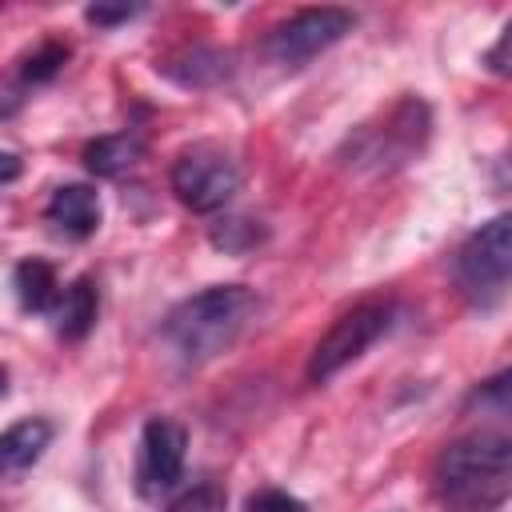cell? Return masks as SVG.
<instances>
[{
  "label": "cell",
  "instance_id": "cell-1",
  "mask_svg": "<svg viewBox=\"0 0 512 512\" xmlns=\"http://www.w3.org/2000/svg\"><path fill=\"white\" fill-rule=\"evenodd\" d=\"M432 488L448 512H496L512 492V440L480 428L444 444L432 468Z\"/></svg>",
  "mask_w": 512,
  "mask_h": 512
},
{
  "label": "cell",
  "instance_id": "cell-2",
  "mask_svg": "<svg viewBox=\"0 0 512 512\" xmlns=\"http://www.w3.org/2000/svg\"><path fill=\"white\" fill-rule=\"evenodd\" d=\"M256 312V292L244 284H212L196 296H184L180 304L168 308L160 320L164 344L184 360V364H208L220 352L236 344V336L248 328Z\"/></svg>",
  "mask_w": 512,
  "mask_h": 512
},
{
  "label": "cell",
  "instance_id": "cell-3",
  "mask_svg": "<svg viewBox=\"0 0 512 512\" xmlns=\"http://www.w3.org/2000/svg\"><path fill=\"white\" fill-rule=\"evenodd\" d=\"M432 132V112L424 100L404 96L396 100L388 112H380L372 124H360L348 140H344V160L356 172H392L400 164H408L424 140Z\"/></svg>",
  "mask_w": 512,
  "mask_h": 512
},
{
  "label": "cell",
  "instance_id": "cell-4",
  "mask_svg": "<svg viewBox=\"0 0 512 512\" xmlns=\"http://www.w3.org/2000/svg\"><path fill=\"white\" fill-rule=\"evenodd\" d=\"M240 160L228 144H216V140H196L188 144L176 160H172V172H168V184L176 192V200L200 216L208 212H220L236 192H240Z\"/></svg>",
  "mask_w": 512,
  "mask_h": 512
},
{
  "label": "cell",
  "instance_id": "cell-5",
  "mask_svg": "<svg viewBox=\"0 0 512 512\" xmlns=\"http://www.w3.org/2000/svg\"><path fill=\"white\" fill-rule=\"evenodd\" d=\"M508 272H512V220L508 216H492L488 224H480L460 244L456 280H460V292L476 308H492V304L504 300Z\"/></svg>",
  "mask_w": 512,
  "mask_h": 512
},
{
  "label": "cell",
  "instance_id": "cell-6",
  "mask_svg": "<svg viewBox=\"0 0 512 512\" xmlns=\"http://www.w3.org/2000/svg\"><path fill=\"white\" fill-rule=\"evenodd\" d=\"M388 328H392V304H388V300H364V304L348 308L344 316L332 320V328H328V332L320 336V344L312 348L308 380H312V384L332 380L340 368H348L352 360H360Z\"/></svg>",
  "mask_w": 512,
  "mask_h": 512
},
{
  "label": "cell",
  "instance_id": "cell-7",
  "mask_svg": "<svg viewBox=\"0 0 512 512\" xmlns=\"http://www.w3.org/2000/svg\"><path fill=\"white\" fill-rule=\"evenodd\" d=\"M352 28H356V16L348 8H304L268 32L264 52L280 68H304L308 60L328 52L336 40H344Z\"/></svg>",
  "mask_w": 512,
  "mask_h": 512
},
{
  "label": "cell",
  "instance_id": "cell-8",
  "mask_svg": "<svg viewBox=\"0 0 512 512\" xmlns=\"http://www.w3.org/2000/svg\"><path fill=\"white\" fill-rule=\"evenodd\" d=\"M184 456H188V432L184 424L168 416H152L140 432V452H136V492L144 500H160L172 492L184 476Z\"/></svg>",
  "mask_w": 512,
  "mask_h": 512
},
{
  "label": "cell",
  "instance_id": "cell-9",
  "mask_svg": "<svg viewBox=\"0 0 512 512\" xmlns=\"http://www.w3.org/2000/svg\"><path fill=\"white\" fill-rule=\"evenodd\" d=\"M160 72L180 88H216L236 72V56L216 44H188L168 60H160Z\"/></svg>",
  "mask_w": 512,
  "mask_h": 512
},
{
  "label": "cell",
  "instance_id": "cell-10",
  "mask_svg": "<svg viewBox=\"0 0 512 512\" xmlns=\"http://www.w3.org/2000/svg\"><path fill=\"white\" fill-rule=\"evenodd\" d=\"M44 220L52 224V232L68 236V240H88L100 228V196L88 184H64L52 192Z\"/></svg>",
  "mask_w": 512,
  "mask_h": 512
},
{
  "label": "cell",
  "instance_id": "cell-11",
  "mask_svg": "<svg viewBox=\"0 0 512 512\" xmlns=\"http://www.w3.org/2000/svg\"><path fill=\"white\" fill-rule=\"evenodd\" d=\"M48 444H52V424L44 416H28L12 424L8 432H0V480L28 472L44 456Z\"/></svg>",
  "mask_w": 512,
  "mask_h": 512
},
{
  "label": "cell",
  "instance_id": "cell-12",
  "mask_svg": "<svg viewBox=\"0 0 512 512\" xmlns=\"http://www.w3.org/2000/svg\"><path fill=\"white\" fill-rule=\"evenodd\" d=\"M96 312H100L96 280H92V276H76V280L60 292V300H56V308H52V320H56V332H60L64 340H84V336L92 332V324H96Z\"/></svg>",
  "mask_w": 512,
  "mask_h": 512
},
{
  "label": "cell",
  "instance_id": "cell-13",
  "mask_svg": "<svg viewBox=\"0 0 512 512\" xmlns=\"http://www.w3.org/2000/svg\"><path fill=\"white\" fill-rule=\"evenodd\" d=\"M12 288H16V300L24 312H40V316H52L64 284L56 276V268L48 260H20L16 272H12Z\"/></svg>",
  "mask_w": 512,
  "mask_h": 512
},
{
  "label": "cell",
  "instance_id": "cell-14",
  "mask_svg": "<svg viewBox=\"0 0 512 512\" xmlns=\"http://www.w3.org/2000/svg\"><path fill=\"white\" fill-rule=\"evenodd\" d=\"M144 160V136L140 132H112L84 148V164L96 176H124Z\"/></svg>",
  "mask_w": 512,
  "mask_h": 512
},
{
  "label": "cell",
  "instance_id": "cell-15",
  "mask_svg": "<svg viewBox=\"0 0 512 512\" xmlns=\"http://www.w3.org/2000/svg\"><path fill=\"white\" fill-rule=\"evenodd\" d=\"M208 240L224 256H248L268 240V228L260 220H252V216H224V220H216L208 228Z\"/></svg>",
  "mask_w": 512,
  "mask_h": 512
},
{
  "label": "cell",
  "instance_id": "cell-16",
  "mask_svg": "<svg viewBox=\"0 0 512 512\" xmlns=\"http://www.w3.org/2000/svg\"><path fill=\"white\" fill-rule=\"evenodd\" d=\"M64 60H68V44H60V40H44V44L24 60L20 80H24V84H48V80L64 68Z\"/></svg>",
  "mask_w": 512,
  "mask_h": 512
},
{
  "label": "cell",
  "instance_id": "cell-17",
  "mask_svg": "<svg viewBox=\"0 0 512 512\" xmlns=\"http://www.w3.org/2000/svg\"><path fill=\"white\" fill-rule=\"evenodd\" d=\"M168 512H224V492L216 484H196L188 492H180Z\"/></svg>",
  "mask_w": 512,
  "mask_h": 512
},
{
  "label": "cell",
  "instance_id": "cell-18",
  "mask_svg": "<svg viewBox=\"0 0 512 512\" xmlns=\"http://www.w3.org/2000/svg\"><path fill=\"white\" fill-rule=\"evenodd\" d=\"M244 512H308V504L300 496L284 492V488H260V492L248 496Z\"/></svg>",
  "mask_w": 512,
  "mask_h": 512
},
{
  "label": "cell",
  "instance_id": "cell-19",
  "mask_svg": "<svg viewBox=\"0 0 512 512\" xmlns=\"http://www.w3.org/2000/svg\"><path fill=\"white\" fill-rule=\"evenodd\" d=\"M144 8L140 4H92V8H84V20L88 24H96V28H112V24H124V20H132V16H140Z\"/></svg>",
  "mask_w": 512,
  "mask_h": 512
},
{
  "label": "cell",
  "instance_id": "cell-20",
  "mask_svg": "<svg viewBox=\"0 0 512 512\" xmlns=\"http://www.w3.org/2000/svg\"><path fill=\"white\" fill-rule=\"evenodd\" d=\"M504 52H508V28H504V36H500V40H496V48H492V52H488V56H484V64H488V68H492V72H500V76H504V72H508V64H504Z\"/></svg>",
  "mask_w": 512,
  "mask_h": 512
},
{
  "label": "cell",
  "instance_id": "cell-21",
  "mask_svg": "<svg viewBox=\"0 0 512 512\" xmlns=\"http://www.w3.org/2000/svg\"><path fill=\"white\" fill-rule=\"evenodd\" d=\"M24 172V164H20V156L16 152H0V184H8V180H16Z\"/></svg>",
  "mask_w": 512,
  "mask_h": 512
},
{
  "label": "cell",
  "instance_id": "cell-22",
  "mask_svg": "<svg viewBox=\"0 0 512 512\" xmlns=\"http://www.w3.org/2000/svg\"><path fill=\"white\" fill-rule=\"evenodd\" d=\"M4 396H8V368L0 364V400H4Z\"/></svg>",
  "mask_w": 512,
  "mask_h": 512
}]
</instances>
